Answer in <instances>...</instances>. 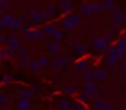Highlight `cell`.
Here are the masks:
<instances>
[{
    "instance_id": "6da1fadb",
    "label": "cell",
    "mask_w": 126,
    "mask_h": 110,
    "mask_svg": "<svg viewBox=\"0 0 126 110\" xmlns=\"http://www.w3.org/2000/svg\"><path fill=\"white\" fill-rule=\"evenodd\" d=\"M80 22H81V17H80L79 15H76V14H72V15H70V16H67V17H65V18L63 20V25H64V27H66L67 30H72V28L76 27Z\"/></svg>"
},
{
    "instance_id": "7a4b0ae2",
    "label": "cell",
    "mask_w": 126,
    "mask_h": 110,
    "mask_svg": "<svg viewBox=\"0 0 126 110\" xmlns=\"http://www.w3.org/2000/svg\"><path fill=\"white\" fill-rule=\"evenodd\" d=\"M84 93L87 95H97V87L93 83H88L84 86Z\"/></svg>"
},
{
    "instance_id": "3957f363",
    "label": "cell",
    "mask_w": 126,
    "mask_h": 110,
    "mask_svg": "<svg viewBox=\"0 0 126 110\" xmlns=\"http://www.w3.org/2000/svg\"><path fill=\"white\" fill-rule=\"evenodd\" d=\"M93 45H94V48L102 50V49H104V48L107 47V40H105L104 38H97V39L93 42Z\"/></svg>"
},
{
    "instance_id": "277c9868",
    "label": "cell",
    "mask_w": 126,
    "mask_h": 110,
    "mask_svg": "<svg viewBox=\"0 0 126 110\" xmlns=\"http://www.w3.org/2000/svg\"><path fill=\"white\" fill-rule=\"evenodd\" d=\"M93 73V78H95V79H105L107 77H108V72L107 71H104V70H95Z\"/></svg>"
},
{
    "instance_id": "5b68a950",
    "label": "cell",
    "mask_w": 126,
    "mask_h": 110,
    "mask_svg": "<svg viewBox=\"0 0 126 110\" xmlns=\"http://www.w3.org/2000/svg\"><path fill=\"white\" fill-rule=\"evenodd\" d=\"M7 43H9V49H11V50L18 48V38H16V37H10L7 39Z\"/></svg>"
},
{
    "instance_id": "8992f818",
    "label": "cell",
    "mask_w": 126,
    "mask_h": 110,
    "mask_svg": "<svg viewBox=\"0 0 126 110\" xmlns=\"http://www.w3.org/2000/svg\"><path fill=\"white\" fill-rule=\"evenodd\" d=\"M12 16L10 15V14H6V15H4L2 16V18H1V23L4 25V27H10V25H11V22H12Z\"/></svg>"
},
{
    "instance_id": "52a82bcc",
    "label": "cell",
    "mask_w": 126,
    "mask_h": 110,
    "mask_svg": "<svg viewBox=\"0 0 126 110\" xmlns=\"http://www.w3.org/2000/svg\"><path fill=\"white\" fill-rule=\"evenodd\" d=\"M69 63V59H66V58H64V56H61V58H59V59H56V60H54V69L55 67H60V66H66V64Z\"/></svg>"
},
{
    "instance_id": "ba28073f",
    "label": "cell",
    "mask_w": 126,
    "mask_h": 110,
    "mask_svg": "<svg viewBox=\"0 0 126 110\" xmlns=\"http://www.w3.org/2000/svg\"><path fill=\"white\" fill-rule=\"evenodd\" d=\"M113 18H114V21H115L116 23H119V25H120V23H124V21H125V17H124V15H123L120 11H115Z\"/></svg>"
},
{
    "instance_id": "9c48e42d",
    "label": "cell",
    "mask_w": 126,
    "mask_h": 110,
    "mask_svg": "<svg viewBox=\"0 0 126 110\" xmlns=\"http://www.w3.org/2000/svg\"><path fill=\"white\" fill-rule=\"evenodd\" d=\"M17 108L21 110H25L27 108H30V100L28 99H20L17 102Z\"/></svg>"
},
{
    "instance_id": "30bf717a",
    "label": "cell",
    "mask_w": 126,
    "mask_h": 110,
    "mask_svg": "<svg viewBox=\"0 0 126 110\" xmlns=\"http://www.w3.org/2000/svg\"><path fill=\"white\" fill-rule=\"evenodd\" d=\"M81 11H82V14L84 15H91L92 14V6L91 5H88V4H83L82 6H81Z\"/></svg>"
},
{
    "instance_id": "8fae6325",
    "label": "cell",
    "mask_w": 126,
    "mask_h": 110,
    "mask_svg": "<svg viewBox=\"0 0 126 110\" xmlns=\"http://www.w3.org/2000/svg\"><path fill=\"white\" fill-rule=\"evenodd\" d=\"M60 5H63V6H61V9H63V11H64V12H69V11H71V10H72V6L70 5V2H69V1H61V2H60Z\"/></svg>"
},
{
    "instance_id": "7c38bea8",
    "label": "cell",
    "mask_w": 126,
    "mask_h": 110,
    "mask_svg": "<svg viewBox=\"0 0 126 110\" xmlns=\"http://www.w3.org/2000/svg\"><path fill=\"white\" fill-rule=\"evenodd\" d=\"M69 110H86V108H84L83 104H81V103H74V104L70 105Z\"/></svg>"
},
{
    "instance_id": "4fadbf2b",
    "label": "cell",
    "mask_w": 126,
    "mask_h": 110,
    "mask_svg": "<svg viewBox=\"0 0 126 110\" xmlns=\"http://www.w3.org/2000/svg\"><path fill=\"white\" fill-rule=\"evenodd\" d=\"M49 51H50L51 54L59 53V51H60V45H59V43H53V44L50 45V48H49Z\"/></svg>"
},
{
    "instance_id": "5bb4252c",
    "label": "cell",
    "mask_w": 126,
    "mask_h": 110,
    "mask_svg": "<svg viewBox=\"0 0 126 110\" xmlns=\"http://www.w3.org/2000/svg\"><path fill=\"white\" fill-rule=\"evenodd\" d=\"M70 108V102L67 99H61L60 102V110H69Z\"/></svg>"
},
{
    "instance_id": "9a60e30c",
    "label": "cell",
    "mask_w": 126,
    "mask_h": 110,
    "mask_svg": "<svg viewBox=\"0 0 126 110\" xmlns=\"http://www.w3.org/2000/svg\"><path fill=\"white\" fill-rule=\"evenodd\" d=\"M87 69V61H80L77 65H76V70L77 71H83Z\"/></svg>"
},
{
    "instance_id": "2e32d148",
    "label": "cell",
    "mask_w": 126,
    "mask_h": 110,
    "mask_svg": "<svg viewBox=\"0 0 126 110\" xmlns=\"http://www.w3.org/2000/svg\"><path fill=\"white\" fill-rule=\"evenodd\" d=\"M20 26H21V22H20L18 20H12V22H11V25H10V27L14 28V30L20 28Z\"/></svg>"
},
{
    "instance_id": "e0dca14e",
    "label": "cell",
    "mask_w": 126,
    "mask_h": 110,
    "mask_svg": "<svg viewBox=\"0 0 126 110\" xmlns=\"http://www.w3.org/2000/svg\"><path fill=\"white\" fill-rule=\"evenodd\" d=\"M102 5H103V6H102V9L108 10V9H111V7L114 6V2H113V1H105V2H103Z\"/></svg>"
},
{
    "instance_id": "ac0fdd59",
    "label": "cell",
    "mask_w": 126,
    "mask_h": 110,
    "mask_svg": "<svg viewBox=\"0 0 126 110\" xmlns=\"http://www.w3.org/2000/svg\"><path fill=\"white\" fill-rule=\"evenodd\" d=\"M38 65H39V66H47V65H48V59H47L45 56H41V59H39V61H38Z\"/></svg>"
},
{
    "instance_id": "d6986e66",
    "label": "cell",
    "mask_w": 126,
    "mask_h": 110,
    "mask_svg": "<svg viewBox=\"0 0 126 110\" xmlns=\"http://www.w3.org/2000/svg\"><path fill=\"white\" fill-rule=\"evenodd\" d=\"M103 105H104V103H103L102 100H95V102H93V107L97 108V109H103Z\"/></svg>"
},
{
    "instance_id": "ffe728a7",
    "label": "cell",
    "mask_w": 126,
    "mask_h": 110,
    "mask_svg": "<svg viewBox=\"0 0 126 110\" xmlns=\"http://www.w3.org/2000/svg\"><path fill=\"white\" fill-rule=\"evenodd\" d=\"M30 97H31L30 91H22V99H28Z\"/></svg>"
},
{
    "instance_id": "44dd1931",
    "label": "cell",
    "mask_w": 126,
    "mask_h": 110,
    "mask_svg": "<svg viewBox=\"0 0 126 110\" xmlns=\"http://www.w3.org/2000/svg\"><path fill=\"white\" fill-rule=\"evenodd\" d=\"M102 10V7L99 6V4H93L92 5V11H95V12H99Z\"/></svg>"
},
{
    "instance_id": "7402d4cb",
    "label": "cell",
    "mask_w": 126,
    "mask_h": 110,
    "mask_svg": "<svg viewBox=\"0 0 126 110\" xmlns=\"http://www.w3.org/2000/svg\"><path fill=\"white\" fill-rule=\"evenodd\" d=\"M83 78H84V81H91V79L93 78V73H92V72L86 73V75L83 76Z\"/></svg>"
},
{
    "instance_id": "603a6c76",
    "label": "cell",
    "mask_w": 126,
    "mask_h": 110,
    "mask_svg": "<svg viewBox=\"0 0 126 110\" xmlns=\"http://www.w3.org/2000/svg\"><path fill=\"white\" fill-rule=\"evenodd\" d=\"M6 102H7L6 95H0V105H5V104H6Z\"/></svg>"
},
{
    "instance_id": "cb8c5ba5",
    "label": "cell",
    "mask_w": 126,
    "mask_h": 110,
    "mask_svg": "<svg viewBox=\"0 0 126 110\" xmlns=\"http://www.w3.org/2000/svg\"><path fill=\"white\" fill-rule=\"evenodd\" d=\"M86 49H87V47H84L83 44H79L76 47V50H79V51H82V50H86Z\"/></svg>"
},
{
    "instance_id": "d4e9b609",
    "label": "cell",
    "mask_w": 126,
    "mask_h": 110,
    "mask_svg": "<svg viewBox=\"0 0 126 110\" xmlns=\"http://www.w3.org/2000/svg\"><path fill=\"white\" fill-rule=\"evenodd\" d=\"M32 66H31V69L33 70V71H38L39 70V65H38V63L37 64H31Z\"/></svg>"
},
{
    "instance_id": "484cf974",
    "label": "cell",
    "mask_w": 126,
    "mask_h": 110,
    "mask_svg": "<svg viewBox=\"0 0 126 110\" xmlns=\"http://www.w3.org/2000/svg\"><path fill=\"white\" fill-rule=\"evenodd\" d=\"M5 54H6V51H5L4 49H0V60H1V61L5 59Z\"/></svg>"
},
{
    "instance_id": "4316f807",
    "label": "cell",
    "mask_w": 126,
    "mask_h": 110,
    "mask_svg": "<svg viewBox=\"0 0 126 110\" xmlns=\"http://www.w3.org/2000/svg\"><path fill=\"white\" fill-rule=\"evenodd\" d=\"M105 63L108 64V66H114V65H115V61H113L111 59H108V60H107Z\"/></svg>"
},
{
    "instance_id": "83f0119b",
    "label": "cell",
    "mask_w": 126,
    "mask_h": 110,
    "mask_svg": "<svg viewBox=\"0 0 126 110\" xmlns=\"http://www.w3.org/2000/svg\"><path fill=\"white\" fill-rule=\"evenodd\" d=\"M6 7V2L5 1H0V11H2Z\"/></svg>"
},
{
    "instance_id": "f1b7e54d",
    "label": "cell",
    "mask_w": 126,
    "mask_h": 110,
    "mask_svg": "<svg viewBox=\"0 0 126 110\" xmlns=\"http://www.w3.org/2000/svg\"><path fill=\"white\" fill-rule=\"evenodd\" d=\"M74 91H75V88H74V87H70V86H69V87H66V92H67V93H72Z\"/></svg>"
},
{
    "instance_id": "f546056e",
    "label": "cell",
    "mask_w": 126,
    "mask_h": 110,
    "mask_svg": "<svg viewBox=\"0 0 126 110\" xmlns=\"http://www.w3.org/2000/svg\"><path fill=\"white\" fill-rule=\"evenodd\" d=\"M121 71L123 72H126V60L124 61V64H123V67H121Z\"/></svg>"
},
{
    "instance_id": "4dcf8cb0",
    "label": "cell",
    "mask_w": 126,
    "mask_h": 110,
    "mask_svg": "<svg viewBox=\"0 0 126 110\" xmlns=\"http://www.w3.org/2000/svg\"><path fill=\"white\" fill-rule=\"evenodd\" d=\"M5 40H6V38H5V36H4V34H1V36H0V43H4Z\"/></svg>"
},
{
    "instance_id": "1f68e13d",
    "label": "cell",
    "mask_w": 126,
    "mask_h": 110,
    "mask_svg": "<svg viewBox=\"0 0 126 110\" xmlns=\"http://www.w3.org/2000/svg\"><path fill=\"white\" fill-rule=\"evenodd\" d=\"M10 81V77H4V82L6 83V82H9Z\"/></svg>"
},
{
    "instance_id": "d6a6232c",
    "label": "cell",
    "mask_w": 126,
    "mask_h": 110,
    "mask_svg": "<svg viewBox=\"0 0 126 110\" xmlns=\"http://www.w3.org/2000/svg\"><path fill=\"white\" fill-rule=\"evenodd\" d=\"M4 110H11V109H9V108H6V109H4Z\"/></svg>"
},
{
    "instance_id": "836d02e7",
    "label": "cell",
    "mask_w": 126,
    "mask_h": 110,
    "mask_svg": "<svg viewBox=\"0 0 126 110\" xmlns=\"http://www.w3.org/2000/svg\"><path fill=\"white\" fill-rule=\"evenodd\" d=\"M25 110H31V109H30V108H27V109H25Z\"/></svg>"
},
{
    "instance_id": "e575fe53",
    "label": "cell",
    "mask_w": 126,
    "mask_h": 110,
    "mask_svg": "<svg viewBox=\"0 0 126 110\" xmlns=\"http://www.w3.org/2000/svg\"><path fill=\"white\" fill-rule=\"evenodd\" d=\"M58 110H60V109H58Z\"/></svg>"
},
{
    "instance_id": "d590c367",
    "label": "cell",
    "mask_w": 126,
    "mask_h": 110,
    "mask_svg": "<svg viewBox=\"0 0 126 110\" xmlns=\"http://www.w3.org/2000/svg\"><path fill=\"white\" fill-rule=\"evenodd\" d=\"M125 110H126V109H125Z\"/></svg>"
}]
</instances>
